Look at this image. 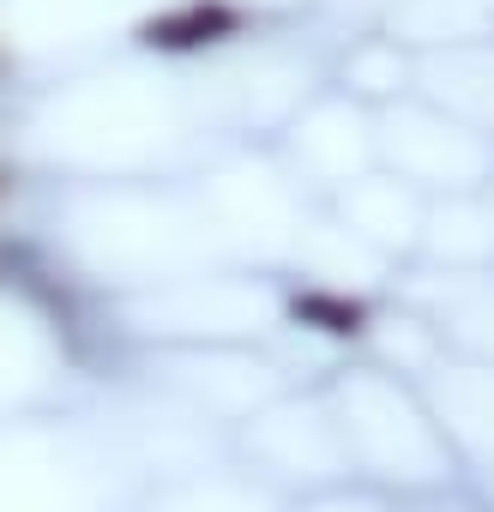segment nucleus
<instances>
[{"mask_svg": "<svg viewBox=\"0 0 494 512\" xmlns=\"http://www.w3.org/2000/svg\"><path fill=\"white\" fill-rule=\"evenodd\" d=\"M217 31H229V13H223V7H193V13H181V19H157V25L145 31V43L187 49V43H205V37H217Z\"/></svg>", "mask_w": 494, "mask_h": 512, "instance_id": "nucleus-1", "label": "nucleus"}]
</instances>
